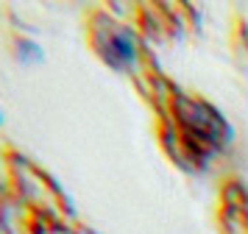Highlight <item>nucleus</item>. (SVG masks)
I'll list each match as a JSON object with an SVG mask.
<instances>
[{
    "label": "nucleus",
    "mask_w": 248,
    "mask_h": 234,
    "mask_svg": "<svg viewBox=\"0 0 248 234\" xmlns=\"http://www.w3.org/2000/svg\"><path fill=\"white\" fill-rule=\"evenodd\" d=\"M106 59L117 67L125 64V62H131V59H134V42H131V36H128V33H114Z\"/></svg>",
    "instance_id": "f257e3e1"
}]
</instances>
